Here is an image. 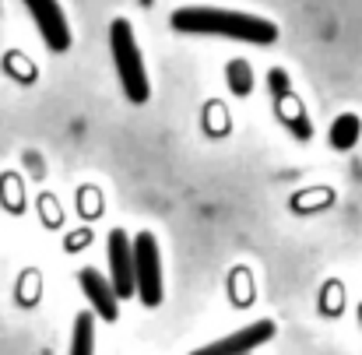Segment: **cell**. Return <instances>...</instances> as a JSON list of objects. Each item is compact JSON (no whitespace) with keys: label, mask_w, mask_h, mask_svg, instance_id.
<instances>
[{"label":"cell","mask_w":362,"mask_h":355,"mask_svg":"<svg viewBox=\"0 0 362 355\" xmlns=\"http://www.w3.org/2000/svg\"><path fill=\"white\" fill-rule=\"evenodd\" d=\"M173 28L190 32V35H222V39H233V42H257V46H271L278 39V25L260 18V14L229 11V7H204V4L176 7Z\"/></svg>","instance_id":"6da1fadb"},{"label":"cell","mask_w":362,"mask_h":355,"mask_svg":"<svg viewBox=\"0 0 362 355\" xmlns=\"http://www.w3.org/2000/svg\"><path fill=\"white\" fill-rule=\"evenodd\" d=\"M110 50H113V67H117V78H120L123 95L130 103H148L151 95V85H148V71H144V57H141V46L134 39V28L127 18H117L110 25Z\"/></svg>","instance_id":"7a4b0ae2"},{"label":"cell","mask_w":362,"mask_h":355,"mask_svg":"<svg viewBox=\"0 0 362 355\" xmlns=\"http://www.w3.org/2000/svg\"><path fill=\"white\" fill-rule=\"evenodd\" d=\"M134 278H137V299L144 306L162 303V260H158V243L151 233L134 236Z\"/></svg>","instance_id":"3957f363"},{"label":"cell","mask_w":362,"mask_h":355,"mask_svg":"<svg viewBox=\"0 0 362 355\" xmlns=\"http://www.w3.org/2000/svg\"><path fill=\"white\" fill-rule=\"evenodd\" d=\"M25 7H28L35 28L42 32L46 46H49L53 53H67V50H71V28H67L64 7H60L57 0H25Z\"/></svg>","instance_id":"277c9868"},{"label":"cell","mask_w":362,"mask_h":355,"mask_svg":"<svg viewBox=\"0 0 362 355\" xmlns=\"http://www.w3.org/2000/svg\"><path fill=\"white\" fill-rule=\"evenodd\" d=\"M271 338H274V324L271 320H257V324H246L240 331H233L229 338L211 342V345H204V349H197L190 355H250L257 352L264 342H271Z\"/></svg>","instance_id":"5b68a950"},{"label":"cell","mask_w":362,"mask_h":355,"mask_svg":"<svg viewBox=\"0 0 362 355\" xmlns=\"http://www.w3.org/2000/svg\"><path fill=\"white\" fill-rule=\"evenodd\" d=\"M110 281L117 289V296L127 299L137 292V278H134V239L123 229L110 233Z\"/></svg>","instance_id":"8992f818"},{"label":"cell","mask_w":362,"mask_h":355,"mask_svg":"<svg viewBox=\"0 0 362 355\" xmlns=\"http://www.w3.org/2000/svg\"><path fill=\"white\" fill-rule=\"evenodd\" d=\"M78 285H81V292L88 296L92 310L103 320H117L120 317V296H117V289H113V281L106 274H99L95 267H81L78 271Z\"/></svg>","instance_id":"52a82bcc"},{"label":"cell","mask_w":362,"mask_h":355,"mask_svg":"<svg viewBox=\"0 0 362 355\" xmlns=\"http://www.w3.org/2000/svg\"><path fill=\"white\" fill-rule=\"evenodd\" d=\"M359 134H362L359 117H356V113H341V117L331 123V148H338V151H349V148H356Z\"/></svg>","instance_id":"ba28073f"},{"label":"cell","mask_w":362,"mask_h":355,"mask_svg":"<svg viewBox=\"0 0 362 355\" xmlns=\"http://www.w3.org/2000/svg\"><path fill=\"white\" fill-rule=\"evenodd\" d=\"M92 352H95L92 313H78V320H74V338H71V355H92Z\"/></svg>","instance_id":"9c48e42d"},{"label":"cell","mask_w":362,"mask_h":355,"mask_svg":"<svg viewBox=\"0 0 362 355\" xmlns=\"http://www.w3.org/2000/svg\"><path fill=\"white\" fill-rule=\"evenodd\" d=\"M226 81H229V88H233V95H250L253 92V71H250V64L246 60H233L229 67H226Z\"/></svg>","instance_id":"30bf717a"},{"label":"cell","mask_w":362,"mask_h":355,"mask_svg":"<svg viewBox=\"0 0 362 355\" xmlns=\"http://www.w3.org/2000/svg\"><path fill=\"white\" fill-rule=\"evenodd\" d=\"M278 113H281V120L288 123V130H292V134H296L299 141H306V137L313 134V130H310V120H306V117H303V113H299V110H296V103H292V95L278 103Z\"/></svg>","instance_id":"8fae6325"},{"label":"cell","mask_w":362,"mask_h":355,"mask_svg":"<svg viewBox=\"0 0 362 355\" xmlns=\"http://www.w3.org/2000/svg\"><path fill=\"white\" fill-rule=\"evenodd\" d=\"M267 88H271V95H274V103H281V99H288V95H292V85H288V74H285L281 67H274V71L267 74Z\"/></svg>","instance_id":"7c38bea8"}]
</instances>
